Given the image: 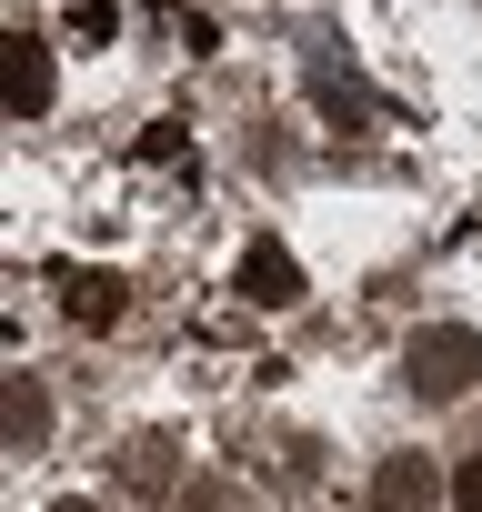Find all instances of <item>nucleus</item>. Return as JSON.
Returning a JSON list of instances; mask_svg holds the SVG:
<instances>
[{
	"instance_id": "obj_1",
	"label": "nucleus",
	"mask_w": 482,
	"mask_h": 512,
	"mask_svg": "<svg viewBox=\"0 0 482 512\" xmlns=\"http://www.w3.org/2000/svg\"><path fill=\"white\" fill-rule=\"evenodd\" d=\"M402 382H412L422 402H462V392L482 382V332H472V322H432V332H412Z\"/></svg>"
},
{
	"instance_id": "obj_2",
	"label": "nucleus",
	"mask_w": 482,
	"mask_h": 512,
	"mask_svg": "<svg viewBox=\"0 0 482 512\" xmlns=\"http://www.w3.org/2000/svg\"><path fill=\"white\" fill-rule=\"evenodd\" d=\"M51 41H31V31H11L0 41V101H11V121H41L51 111Z\"/></svg>"
},
{
	"instance_id": "obj_3",
	"label": "nucleus",
	"mask_w": 482,
	"mask_h": 512,
	"mask_svg": "<svg viewBox=\"0 0 482 512\" xmlns=\"http://www.w3.org/2000/svg\"><path fill=\"white\" fill-rule=\"evenodd\" d=\"M241 292H252L262 312H292L302 302V262H292L282 241H252V251H241Z\"/></svg>"
},
{
	"instance_id": "obj_4",
	"label": "nucleus",
	"mask_w": 482,
	"mask_h": 512,
	"mask_svg": "<svg viewBox=\"0 0 482 512\" xmlns=\"http://www.w3.org/2000/svg\"><path fill=\"white\" fill-rule=\"evenodd\" d=\"M0 442H11V452H41V442H51V392H41L31 372L0 382Z\"/></svg>"
},
{
	"instance_id": "obj_5",
	"label": "nucleus",
	"mask_w": 482,
	"mask_h": 512,
	"mask_svg": "<svg viewBox=\"0 0 482 512\" xmlns=\"http://www.w3.org/2000/svg\"><path fill=\"white\" fill-rule=\"evenodd\" d=\"M432 462L422 452H382V472H372V512H432Z\"/></svg>"
},
{
	"instance_id": "obj_6",
	"label": "nucleus",
	"mask_w": 482,
	"mask_h": 512,
	"mask_svg": "<svg viewBox=\"0 0 482 512\" xmlns=\"http://www.w3.org/2000/svg\"><path fill=\"white\" fill-rule=\"evenodd\" d=\"M61 312L111 332V322H121V272H61Z\"/></svg>"
},
{
	"instance_id": "obj_7",
	"label": "nucleus",
	"mask_w": 482,
	"mask_h": 512,
	"mask_svg": "<svg viewBox=\"0 0 482 512\" xmlns=\"http://www.w3.org/2000/svg\"><path fill=\"white\" fill-rule=\"evenodd\" d=\"M171 452H181L171 432H141V442L121 452V482H131V492H171Z\"/></svg>"
},
{
	"instance_id": "obj_8",
	"label": "nucleus",
	"mask_w": 482,
	"mask_h": 512,
	"mask_svg": "<svg viewBox=\"0 0 482 512\" xmlns=\"http://www.w3.org/2000/svg\"><path fill=\"white\" fill-rule=\"evenodd\" d=\"M312 101H322L332 121H362V111H372V91H362L352 71H332V61H312Z\"/></svg>"
},
{
	"instance_id": "obj_9",
	"label": "nucleus",
	"mask_w": 482,
	"mask_h": 512,
	"mask_svg": "<svg viewBox=\"0 0 482 512\" xmlns=\"http://www.w3.org/2000/svg\"><path fill=\"white\" fill-rule=\"evenodd\" d=\"M181 512H241V492H231V482H191V492H181Z\"/></svg>"
},
{
	"instance_id": "obj_10",
	"label": "nucleus",
	"mask_w": 482,
	"mask_h": 512,
	"mask_svg": "<svg viewBox=\"0 0 482 512\" xmlns=\"http://www.w3.org/2000/svg\"><path fill=\"white\" fill-rule=\"evenodd\" d=\"M452 502H462V512H482V452H472V462L452 472Z\"/></svg>"
},
{
	"instance_id": "obj_11",
	"label": "nucleus",
	"mask_w": 482,
	"mask_h": 512,
	"mask_svg": "<svg viewBox=\"0 0 482 512\" xmlns=\"http://www.w3.org/2000/svg\"><path fill=\"white\" fill-rule=\"evenodd\" d=\"M51 512H101V502H51Z\"/></svg>"
}]
</instances>
